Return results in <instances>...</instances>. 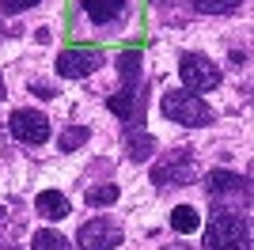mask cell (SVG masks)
Listing matches in <instances>:
<instances>
[{"label":"cell","instance_id":"cell-1","mask_svg":"<svg viewBox=\"0 0 254 250\" xmlns=\"http://www.w3.org/2000/svg\"><path fill=\"white\" fill-rule=\"evenodd\" d=\"M205 250H251V224L235 208H216L205 224Z\"/></svg>","mask_w":254,"mask_h":250},{"label":"cell","instance_id":"cell-2","mask_svg":"<svg viewBox=\"0 0 254 250\" xmlns=\"http://www.w3.org/2000/svg\"><path fill=\"white\" fill-rule=\"evenodd\" d=\"M159 110H163V118L167 122H179L186 125V129H201V125H212V106L205 103L201 95L186 91V87H175V91L163 95V103H159Z\"/></svg>","mask_w":254,"mask_h":250},{"label":"cell","instance_id":"cell-3","mask_svg":"<svg viewBox=\"0 0 254 250\" xmlns=\"http://www.w3.org/2000/svg\"><path fill=\"white\" fill-rule=\"evenodd\" d=\"M179 80H182V87H186V91L201 95V91L220 87L224 72H220V64L209 61L205 53H182V57H179Z\"/></svg>","mask_w":254,"mask_h":250},{"label":"cell","instance_id":"cell-4","mask_svg":"<svg viewBox=\"0 0 254 250\" xmlns=\"http://www.w3.org/2000/svg\"><path fill=\"white\" fill-rule=\"evenodd\" d=\"M205 193L216 201V208H228V205H239V201H251V182L239 178L235 171H209L205 178Z\"/></svg>","mask_w":254,"mask_h":250},{"label":"cell","instance_id":"cell-5","mask_svg":"<svg viewBox=\"0 0 254 250\" xmlns=\"http://www.w3.org/2000/svg\"><path fill=\"white\" fill-rule=\"evenodd\" d=\"M76 243L84 250H118L126 243V231H122V224L110 220V216H91L84 228L76 231Z\"/></svg>","mask_w":254,"mask_h":250},{"label":"cell","instance_id":"cell-6","mask_svg":"<svg viewBox=\"0 0 254 250\" xmlns=\"http://www.w3.org/2000/svg\"><path fill=\"white\" fill-rule=\"evenodd\" d=\"M193 175H197V167H193V156L186 152V148L167 152V156L152 167V182H156L159 189H167V186H186Z\"/></svg>","mask_w":254,"mask_h":250},{"label":"cell","instance_id":"cell-7","mask_svg":"<svg viewBox=\"0 0 254 250\" xmlns=\"http://www.w3.org/2000/svg\"><path fill=\"white\" fill-rule=\"evenodd\" d=\"M8 129L19 144H31V148L50 140V118H46L42 110H34V106H19V110L8 118Z\"/></svg>","mask_w":254,"mask_h":250},{"label":"cell","instance_id":"cell-8","mask_svg":"<svg viewBox=\"0 0 254 250\" xmlns=\"http://www.w3.org/2000/svg\"><path fill=\"white\" fill-rule=\"evenodd\" d=\"M99 64H103V50H95V46H68L57 53V76H64V80H84Z\"/></svg>","mask_w":254,"mask_h":250},{"label":"cell","instance_id":"cell-9","mask_svg":"<svg viewBox=\"0 0 254 250\" xmlns=\"http://www.w3.org/2000/svg\"><path fill=\"white\" fill-rule=\"evenodd\" d=\"M80 11H84V15L95 23V27H110V23L122 19L126 0H80Z\"/></svg>","mask_w":254,"mask_h":250},{"label":"cell","instance_id":"cell-10","mask_svg":"<svg viewBox=\"0 0 254 250\" xmlns=\"http://www.w3.org/2000/svg\"><path fill=\"white\" fill-rule=\"evenodd\" d=\"M106 110L118 114L122 122H133L137 118V83H122V91H114L106 99Z\"/></svg>","mask_w":254,"mask_h":250},{"label":"cell","instance_id":"cell-11","mask_svg":"<svg viewBox=\"0 0 254 250\" xmlns=\"http://www.w3.org/2000/svg\"><path fill=\"white\" fill-rule=\"evenodd\" d=\"M34 208H38V216H46V220H64L68 212H72L68 197L57 193V189H42V193L34 197Z\"/></svg>","mask_w":254,"mask_h":250},{"label":"cell","instance_id":"cell-12","mask_svg":"<svg viewBox=\"0 0 254 250\" xmlns=\"http://www.w3.org/2000/svg\"><path fill=\"white\" fill-rule=\"evenodd\" d=\"M152 152H156V136L144 133V129H133V125H129V133H126V156L137 159V163H144Z\"/></svg>","mask_w":254,"mask_h":250},{"label":"cell","instance_id":"cell-13","mask_svg":"<svg viewBox=\"0 0 254 250\" xmlns=\"http://www.w3.org/2000/svg\"><path fill=\"white\" fill-rule=\"evenodd\" d=\"M171 228L179 231V235H193V231L201 228V216H197V208H193V205H179V208H171Z\"/></svg>","mask_w":254,"mask_h":250},{"label":"cell","instance_id":"cell-14","mask_svg":"<svg viewBox=\"0 0 254 250\" xmlns=\"http://www.w3.org/2000/svg\"><path fill=\"white\" fill-rule=\"evenodd\" d=\"M31 250H72L64 235H57L53 228H38L31 235Z\"/></svg>","mask_w":254,"mask_h":250},{"label":"cell","instance_id":"cell-15","mask_svg":"<svg viewBox=\"0 0 254 250\" xmlns=\"http://www.w3.org/2000/svg\"><path fill=\"white\" fill-rule=\"evenodd\" d=\"M87 136H91V125H72V129H64L57 136V148L61 152H76L80 144H87Z\"/></svg>","mask_w":254,"mask_h":250},{"label":"cell","instance_id":"cell-16","mask_svg":"<svg viewBox=\"0 0 254 250\" xmlns=\"http://www.w3.org/2000/svg\"><path fill=\"white\" fill-rule=\"evenodd\" d=\"M118 193H122V189H118L114 182H103V186L87 189V193H84V201H87L91 208H103V205H114V201H118Z\"/></svg>","mask_w":254,"mask_h":250},{"label":"cell","instance_id":"cell-17","mask_svg":"<svg viewBox=\"0 0 254 250\" xmlns=\"http://www.w3.org/2000/svg\"><path fill=\"white\" fill-rule=\"evenodd\" d=\"M118 68H122V80L126 83H137L140 80V50H126L118 57Z\"/></svg>","mask_w":254,"mask_h":250},{"label":"cell","instance_id":"cell-18","mask_svg":"<svg viewBox=\"0 0 254 250\" xmlns=\"http://www.w3.org/2000/svg\"><path fill=\"white\" fill-rule=\"evenodd\" d=\"M197 4V11H209V15H228V11H235L243 0H193Z\"/></svg>","mask_w":254,"mask_h":250},{"label":"cell","instance_id":"cell-19","mask_svg":"<svg viewBox=\"0 0 254 250\" xmlns=\"http://www.w3.org/2000/svg\"><path fill=\"white\" fill-rule=\"evenodd\" d=\"M0 4H4V11H11V15H15V11H27V8H34L38 0H0Z\"/></svg>","mask_w":254,"mask_h":250},{"label":"cell","instance_id":"cell-20","mask_svg":"<svg viewBox=\"0 0 254 250\" xmlns=\"http://www.w3.org/2000/svg\"><path fill=\"white\" fill-rule=\"evenodd\" d=\"M34 95H42V99H53V91L46 87V83H34Z\"/></svg>","mask_w":254,"mask_h":250},{"label":"cell","instance_id":"cell-21","mask_svg":"<svg viewBox=\"0 0 254 250\" xmlns=\"http://www.w3.org/2000/svg\"><path fill=\"white\" fill-rule=\"evenodd\" d=\"M4 99H8V95H4V76H0V103H4Z\"/></svg>","mask_w":254,"mask_h":250},{"label":"cell","instance_id":"cell-22","mask_svg":"<svg viewBox=\"0 0 254 250\" xmlns=\"http://www.w3.org/2000/svg\"><path fill=\"white\" fill-rule=\"evenodd\" d=\"M163 250H190V247H179V243H175V247H163Z\"/></svg>","mask_w":254,"mask_h":250},{"label":"cell","instance_id":"cell-23","mask_svg":"<svg viewBox=\"0 0 254 250\" xmlns=\"http://www.w3.org/2000/svg\"><path fill=\"white\" fill-rule=\"evenodd\" d=\"M0 250H15V247H0Z\"/></svg>","mask_w":254,"mask_h":250},{"label":"cell","instance_id":"cell-24","mask_svg":"<svg viewBox=\"0 0 254 250\" xmlns=\"http://www.w3.org/2000/svg\"><path fill=\"white\" fill-rule=\"evenodd\" d=\"M0 31H4V27H0Z\"/></svg>","mask_w":254,"mask_h":250}]
</instances>
